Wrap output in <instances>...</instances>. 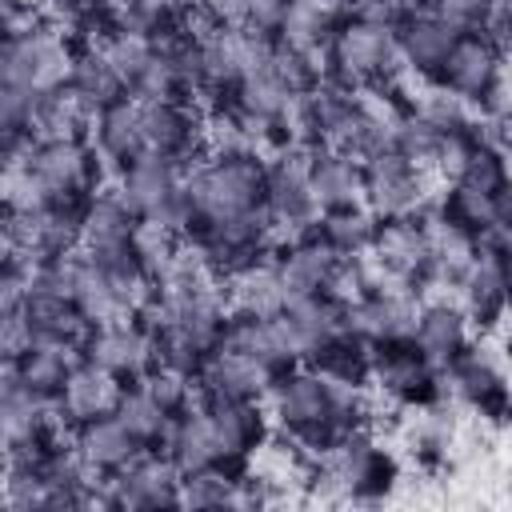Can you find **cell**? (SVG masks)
Listing matches in <instances>:
<instances>
[{"instance_id":"cell-1","label":"cell","mask_w":512,"mask_h":512,"mask_svg":"<svg viewBox=\"0 0 512 512\" xmlns=\"http://www.w3.org/2000/svg\"><path fill=\"white\" fill-rule=\"evenodd\" d=\"M264 184H268V160L260 152H252V148L208 152L204 160H196L184 172V184H180L188 196V208H192V228L264 208Z\"/></svg>"},{"instance_id":"cell-2","label":"cell","mask_w":512,"mask_h":512,"mask_svg":"<svg viewBox=\"0 0 512 512\" xmlns=\"http://www.w3.org/2000/svg\"><path fill=\"white\" fill-rule=\"evenodd\" d=\"M396 72H400V56L392 28L360 12H348L324 48V80L356 92L368 84H384Z\"/></svg>"},{"instance_id":"cell-3","label":"cell","mask_w":512,"mask_h":512,"mask_svg":"<svg viewBox=\"0 0 512 512\" xmlns=\"http://www.w3.org/2000/svg\"><path fill=\"white\" fill-rule=\"evenodd\" d=\"M440 396L448 404L472 408L480 420L504 424L508 412V384H504V360L488 344V336H476L456 360L440 368Z\"/></svg>"},{"instance_id":"cell-4","label":"cell","mask_w":512,"mask_h":512,"mask_svg":"<svg viewBox=\"0 0 512 512\" xmlns=\"http://www.w3.org/2000/svg\"><path fill=\"white\" fill-rule=\"evenodd\" d=\"M72 52H76V44L52 20H44L40 28L8 36L0 44V80L24 84L32 92H52V88L68 84Z\"/></svg>"},{"instance_id":"cell-5","label":"cell","mask_w":512,"mask_h":512,"mask_svg":"<svg viewBox=\"0 0 512 512\" xmlns=\"http://www.w3.org/2000/svg\"><path fill=\"white\" fill-rule=\"evenodd\" d=\"M368 388L392 400L396 408H424L440 400V368L412 344V336L384 340V344H372Z\"/></svg>"},{"instance_id":"cell-6","label":"cell","mask_w":512,"mask_h":512,"mask_svg":"<svg viewBox=\"0 0 512 512\" xmlns=\"http://www.w3.org/2000/svg\"><path fill=\"white\" fill-rule=\"evenodd\" d=\"M428 180L432 176L420 172L416 164H408L396 148H380V152H372V156L360 160V200L380 220L420 212L432 200Z\"/></svg>"},{"instance_id":"cell-7","label":"cell","mask_w":512,"mask_h":512,"mask_svg":"<svg viewBox=\"0 0 512 512\" xmlns=\"http://www.w3.org/2000/svg\"><path fill=\"white\" fill-rule=\"evenodd\" d=\"M504 56H508V48L500 40H492L488 32H460L452 40L444 64H440L436 84L448 88V92H456V96H464L468 104H476L492 88V80L500 72H508Z\"/></svg>"},{"instance_id":"cell-8","label":"cell","mask_w":512,"mask_h":512,"mask_svg":"<svg viewBox=\"0 0 512 512\" xmlns=\"http://www.w3.org/2000/svg\"><path fill=\"white\" fill-rule=\"evenodd\" d=\"M216 440V464L244 468L248 456L272 436L264 400H200Z\"/></svg>"},{"instance_id":"cell-9","label":"cell","mask_w":512,"mask_h":512,"mask_svg":"<svg viewBox=\"0 0 512 512\" xmlns=\"http://www.w3.org/2000/svg\"><path fill=\"white\" fill-rule=\"evenodd\" d=\"M28 168L48 200H88L96 192L88 140H40Z\"/></svg>"},{"instance_id":"cell-10","label":"cell","mask_w":512,"mask_h":512,"mask_svg":"<svg viewBox=\"0 0 512 512\" xmlns=\"http://www.w3.org/2000/svg\"><path fill=\"white\" fill-rule=\"evenodd\" d=\"M416 312H420L416 288H380V292H368L344 308V328L368 344L404 340L416 328Z\"/></svg>"},{"instance_id":"cell-11","label":"cell","mask_w":512,"mask_h":512,"mask_svg":"<svg viewBox=\"0 0 512 512\" xmlns=\"http://www.w3.org/2000/svg\"><path fill=\"white\" fill-rule=\"evenodd\" d=\"M80 356L100 364L116 380L136 384L152 368V336L140 328L136 316H124V320H112V324H96Z\"/></svg>"},{"instance_id":"cell-12","label":"cell","mask_w":512,"mask_h":512,"mask_svg":"<svg viewBox=\"0 0 512 512\" xmlns=\"http://www.w3.org/2000/svg\"><path fill=\"white\" fill-rule=\"evenodd\" d=\"M272 372L232 348H212L196 372V400H264L272 388Z\"/></svg>"},{"instance_id":"cell-13","label":"cell","mask_w":512,"mask_h":512,"mask_svg":"<svg viewBox=\"0 0 512 512\" xmlns=\"http://www.w3.org/2000/svg\"><path fill=\"white\" fill-rule=\"evenodd\" d=\"M180 184H184V168L176 160L140 152L120 168V180L112 192L128 204L132 216H160L180 196Z\"/></svg>"},{"instance_id":"cell-14","label":"cell","mask_w":512,"mask_h":512,"mask_svg":"<svg viewBox=\"0 0 512 512\" xmlns=\"http://www.w3.org/2000/svg\"><path fill=\"white\" fill-rule=\"evenodd\" d=\"M456 300L468 312L476 336L496 332L504 324V308H508V256L476 252V260L468 264V272L456 288Z\"/></svg>"},{"instance_id":"cell-15","label":"cell","mask_w":512,"mask_h":512,"mask_svg":"<svg viewBox=\"0 0 512 512\" xmlns=\"http://www.w3.org/2000/svg\"><path fill=\"white\" fill-rule=\"evenodd\" d=\"M472 340H476V328H472L468 312L460 308V300H452V296L420 300L416 328H412V344H416L436 368H444L448 360H456Z\"/></svg>"},{"instance_id":"cell-16","label":"cell","mask_w":512,"mask_h":512,"mask_svg":"<svg viewBox=\"0 0 512 512\" xmlns=\"http://www.w3.org/2000/svg\"><path fill=\"white\" fill-rule=\"evenodd\" d=\"M456 36L460 32L452 24H444L440 16H432V12H416V16H408V20H400L392 28L396 56H400L404 72H412L424 84H436L440 64H444V56H448Z\"/></svg>"},{"instance_id":"cell-17","label":"cell","mask_w":512,"mask_h":512,"mask_svg":"<svg viewBox=\"0 0 512 512\" xmlns=\"http://www.w3.org/2000/svg\"><path fill=\"white\" fill-rule=\"evenodd\" d=\"M272 260H276V272H280V284H284V296H308V292H324L336 264H340V252L328 248L316 228L304 232V236H292L284 240L280 248H272Z\"/></svg>"},{"instance_id":"cell-18","label":"cell","mask_w":512,"mask_h":512,"mask_svg":"<svg viewBox=\"0 0 512 512\" xmlns=\"http://www.w3.org/2000/svg\"><path fill=\"white\" fill-rule=\"evenodd\" d=\"M368 256L400 276V280H416L424 260H428V224H424V208L420 212H408V216H388L380 220L376 228V240L368 248Z\"/></svg>"},{"instance_id":"cell-19","label":"cell","mask_w":512,"mask_h":512,"mask_svg":"<svg viewBox=\"0 0 512 512\" xmlns=\"http://www.w3.org/2000/svg\"><path fill=\"white\" fill-rule=\"evenodd\" d=\"M120 392H124V380H116L112 372H104L100 364H92V360L80 356V360L72 364V372H68V380H64L56 404H60V412L68 416V424L76 428V424H84V420L112 416Z\"/></svg>"},{"instance_id":"cell-20","label":"cell","mask_w":512,"mask_h":512,"mask_svg":"<svg viewBox=\"0 0 512 512\" xmlns=\"http://www.w3.org/2000/svg\"><path fill=\"white\" fill-rule=\"evenodd\" d=\"M72 448L80 452V460L96 476H112V472H120L124 464H132L144 452V444L116 416H96V420L76 424L72 428Z\"/></svg>"},{"instance_id":"cell-21","label":"cell","mask_w":512,"mask_h":512,"mask_svg":"<svg viewBox=\"0 0 512 512\" xmlns=\"http://www.w3.org/2000/svg\"><path fill=\"white\" fill-rule=\"evenodd\" d=\"M220 288H224L228 312H244V316H276L288 304L272 252H264L260 260H252L240 272H232Z\"/></svg>"},{"instance_id":"cell-22","label":"cell","mask_w":512,"mask_h":512,"mask_svg":"<svg viewBox=\"0 0 512 512\" xmlns=\"http://www.w3.org/2000/svg\"><path fill=\"white\" fill-rule=\"evenodd\" d=\"M304 364H308L312 372H320L328 384L348 388V392H360V388H368V376H372V344L360 340V336H352V332L344 328V332L320 340V344L304 356Z\"/></svg>"},{"instance_id":"cell-23","label":"cell","mask_w":512,"mask_h":512,"mask_svg":"<svg viewBox=\"0 0 512 512\" xmlns=\"http://www.w3.org/2000/svg\"><path fill=\"white\" fill-rule=\"evenodd\" d=\"M92 120H96V108L72 84H60V88L36 96L32 136L36 140H88Z\"/></svg>"},{"instance_id":"cell-24","label":"cell","mask_w":512,"mask_h":512,"mask_svg":"<svg viewBox=\"0 0 512 512\" xmlns=\"http://www.w3.org/2000/svg\"><path fill=\"white\" fill-rule=\"evenodd\" d=\"M308 192L316 212L344 208V204H364L360 200V160L336 148H312L308 156Z\"/></svg>"},{"instance_id":"cell-25","label":"cell","mask_w":512,"mask_h":512,"mask_svg":"<svg viewBox=\"0 0 512 512\" xmlns=\"http://www.w3.org/2000/svg\"><path fill=\"white\" fill-rule=\"evenodd\" d=\"M24 316L32 324V332L40 340H60V344H72L76 352H84L88 336H92V324L84 320V312L76 308L72 296H56V292H32L24 296Z\"/></svg>"},{"instance_id":"cell-26","label":"cell","mask_w":512,"mask_h":512,"mask_svg":"<svg viewBox=\"0 0 512 512\" xmlns=\"http://www.w3.org/2000/svg\"><path fill=\"white\" fill-rule=\"evenodd\" d=\"M76 360H80V352H76L72 344L40 340V336H36L32 348H28L16 364H8V368L16 372V380H20L36 400H56Z\"/></svg>"},{"instance_id":"cell-27","label":"cell","mask_w":512,"mask_h":512,"mask_svg":"<svg viewBox=\"0 0 512 512\" xmlns=\"http://www.w3.org/2000/svg\"><path fill=\"white\" fill-rule=\"evenodd\" d=\"M88 144L104 156H112L116 164H128L144 152V140H140V100L136 96H120L112 104H104L92 120V136Z\"/></svg>"},{"instance_id":"cell-28","label":"cell","mask_w":512,"mask_h":512,"mask_svg":"<svg viewBox=\"0 0 512 512\" xmlns=\"http://www.w3.org/2000/svg\"><path fill=\"white\" fill-rule=\"evenodd\" d=\"M348 12H340L332 0H288V12L280 20V32L276 40L288 44V48H300V52H316L324 56L332 32L340 28Z\"/></svg>"},{"instance_id":"cell-29","label":"cell","mask_w":512,"mask_h":512,"mask_svg":"<svg viewBox=\"0 0 512 512\" xmlns=\"http://www.w3.org/2000/svg\"><path fill=\"white\" fill-rule=\"evenodd\" d=\"M136 228V216L128 212V204L108 188V192H92L84 200V252H112V248H128Z\"/></svg>"},{"instance_id":"cell-30","label":"cell","mask_w":512,"mask_h":512,"mask_svg":"<svg viewBox=\"0 0 512 512\" xmlns=\"http://www.w3.org/2000/svg\"><path fill=\"white\" fill-rule=\"evenodd\" d=\"M288 96L292 92L272 76V68H256V72H244L240 84L232 88V112L260 132V128H268V124L280 120Z\"/></svg>"},{"instance_id":"cell-31","label":"cell","mask_w":512,"mask_h":512,"mask_svg":"<svg viewBox=\"0 0 512 512\" xmlns=\"http://www.w3.org/2000/svg\"><path fill=\"white\" fill-rule=\"evenodd\" d=\"M376 228H380V216L364 204H344L316 216V236L340 256H364L376 240Z\"/></svg>"},{"instance_id":"cell-32","label":"cell","mask_w":512,"mask_h":512,"mask_svg":"<svg viewBox=\"0 0 512 512\" xmlns=\"http://www.w3.org/2000/svg\"><path fill=\"white\" fill-rule=\"evenodd\" d=\"M76 44V40H72ZM68 84L100 112L104 104H112V100H120V96H128V84L120 80V72L112 68V60L96 48V44H76V52H72V72H68Z\"/></svg>"},{"instance_id":"cell-33","label":"cell","mask_w":512,"mask_h":512,"mask_svg":"<svg viewBox=\"0 0 512 512\" xmlns=\"http://www.w3.org/2000/svg\"><path fill=\"white\" fill-rule=\"evenodd\" d=\"M236 484H240V468L232 464H204L180 472L176 508H236Z\"/></svg>"},{"instance_id":"cell-34","label":"cell","mask_w":512,"mask_h":512,"mask_svg":"<svg viewBox=\"0 0 512 512\" xmlns=\"http://www.w3.org/2000/svg\"><path fill=\"white\" fill-rule=\"evenodd\" d=\"M284 316L292 320L296 336L304 340V352H312L320 340L344 332V304L328 292H308V296H292L284 304Z\"/></svg>"},{"instance_id":"cell-35","label":"cell","mask_w":512,"mask_h":512,"mask_svg":"<svg viewBox=\"0 0 512 512\" xmlns=\"http://www.w3.org/2000/svg\"><path fill=\"white\" fill-rule=\"evenodd\" d=\"M132 256L140 260V268L160 284L168 276V268L180 260L184 252V232L168 228L164 220H152V216H136V228H132Z\"/></svg>"},{"instance_id":"cell-36","label":"cell","mask_w":512,"mask_h":512,"mask_svg":"<svg viewBox=\"0 0 512 512\" xmlns=\"http://www.w3.org/2000/svg\"><path fill=\"white\" fill-rule=\"evenodd\" d=\"M72 300L76 308L84 312V320L96 328V324H112V320H124L128 312L120 308L108 276L92 264V256L80 248V264H76V280H72Z\"/></svg>"},{"instance_id":"cell-37","label":"cell","mask_w":512,"mask_h":512,"mask_svg":"<svg viewBox=\"0 0 512 512\" xmlns=\"http://www.w3.org/2000/svg\"><path fill=\"white\" fill-rule=\"evenodd\" d=\"M144 448H156L160 444V436H164V428H168V412L140 388V384H124V392H120V400H116V412H112Z\"/></svg>"},{"instance_id":"cell-38","label":"cell","mask_w":512,"mask_h":512,"mask_svg":"<svg viewBox=\"0 0 512 512\" xmlns=\"http://www.w3.org/2000/svg\"><path fill=\"white\" fill-rule=\"evenodd\" d=\"M456 184H464V188H472V192H480V196H500L504 188H512V180H508V160H504V148L500 144H476L472 148V156L464 160V168L452 176Z\"/></svg>"},{"instance_id":"cell-39","label":"cell","mask_w":512,"mask_h":512,"mask_svg":"<svg viewBox=\"0 0 512 512\" xmlns=\"http://www.w3.org/2000/svg\"><path fill=\"white\" fill-rule=\"evenodd\" d=\"M168 416H176V412H184L188 404H196V384L188 380V376H180V372H168V368H160V364H152L140 380H136Z\"/></svg>"},{"instance_id":"cell-40","label":"cell","mask_w":512,"mask_h":512,"mask_svg":"<svg viewBox=\"0 0 512 512\" xmlns=\"http://www.w3.org/2000/svg\"><path fill=\"white\" fill-rule=\"evenodd\" d=\"M36 96L24 84H8L0 80V132H20L32 128V112H36Z\"/></svg>"},{"instance_id":"cell-41","label":"cell","mask_w":512,"mask_h":512,"mask_svg":"<svg viewBox=\"0 0 512 512\" xmlns=\"http://www.w3.org/2000/svg\"><path fill=\"white\" fill-rule=\"evenodd\" d=\"M32 340H36V332H32L24 308H16V312H0V368L16 364V360L32 348Z\"/></svg>"},{"instance_id":"cell-42","label":"cell","mask_w":512,"mask_h":512,"mask_svg":"<svg viewBox=\"0 0 512 512\" xmlns=\"http://www.w3.org/2000/svg\"><path fill=\"white\" fill-rule=\"evenodd\" d=\"M24 296H28V260L4 256L0 260V312L24 308Z\"/></svg>"},{"instance_id":"cell-43","label":"cell","mask_w":512,"mask_h":512,"mask_svg":"<svg viewBox=\"0 0 512 512\" xmlns=\"http://www.w3.org/2000/svg\"><path fill=\"white\" fill-rule=\"evenodd\" d=\"M284 12H288V0H244V20H240V28L260 32V36H276Z\"/></svg>"},{"instance_id":"cell-44","label":"cell","mask_w":512,"mask_h":512,"mask_svg":"<svg viewBox=\"0 0 512 512\" xmlns=\"http://www.w3.org/2000/svg\"><path fill=\"white\" fill-rule=\"evenodd\" d=\"M8 40V28H4V16H0V44Z\"/></svg>"}]
</instances>
